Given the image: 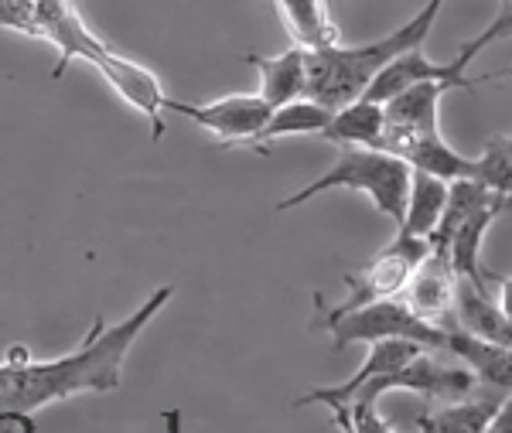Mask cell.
I'll use <instances>...</instances> for the list:
<instances>
[{"label":"cell","mask_w":512,"mask_h":433,"mask_svg":"<svg viewBox=\"0 0 512 433\" xmlns=\"http://www.w3.org/2000/svg\"><path fill=\"white\" fill-rule=\"evenodd\" d=\"M444 355L458 358V365H465L475 376L478 386H489L495 393H512V348L489 345V341H478L465 335L461 328H448V348Z\"/></svg>","instance_id":"cell-13"},{"label":"cell","mask_w":512,"mask_h":433,"mask_svg":"<svg viewBox=\"0 0 512 433\" xmlns=\"http://www.w3.org/2000/svg\"><path fill=\"white\" fill-rule=\"evenodd\" d=\"M502 399L495 396H472L461 403H441L434 410H424L417 420L420 433H485L489 420L499 410Z\"/></svg>","instance_id":"cell-18"},{"label":"cell","mask_w":512,"mask_h":433,"mask_svg":"<svg viewBox=\"0 0 512 433\" xmlns=\"http://www.w3.org/2000/svg\"><path fill=\"white\" fill-rule=\"evenodd\" d=\"M0 433H35L31 413H0Z\"/></svg>","instance_id":"cell-24"},{"label":"cell","mask_w":512,"mask_h":433,"mask_svg":"<svg viewBox=\"0 0 512 433\" xmlns=\"http://www.w3.org/2000/svg\"><path fill=\"white\" fill-rule=\"evenodd\" d=\"M485 433H512V393L499 403V410H495Z\"/></svg>","instance_id":"cell-25"},{"label":"cell","mask_w":512,"mask_h":433,"mask_svg":"<svg viewBox=\"0 0 512 433\" xmlns=\"http://www.w3.org/2000/svg\"><path fill=\"white\" fill-rule=\"evenodd\" d=\"M76 58L93 65L99 76L110 82V86L117 89L137 113H144V120L151 123V130H154V140L164 137V103H168V96H164L161 79L154 76L151 69H144V65L117 55L103 38H96L93 31L82 35Z\"/></svg>","instance_id":"cell-7"},{"label":"cell","mask_w":512,"mask_h":433,"mask_svg":"<svg viewBox=\"0 0 512 433\" xmlns=\"http://www.w3.org/2000/svg\"><path fill=\"white\" fill-rule=\"evenodd\" d=\"M509 205H512V198L492 195L489 202L478 205L475 212L454 229V236L448 243V260L454 266V273H458V280L482 290V294H489V273L482 270V243H485V236H489V229L495 226V219H499Z\"/></svg>","instance_id":"cell-11"},{"label":"cell","mask_w":512,"mask_h":433,"mask_svg":"<svg viewBox=\"0 0 512 433\" xmlns=\"http://www.w3.org/2000/svg\"><path fill=\"white\" fill-rule=\"evenodd\" d=\"M164 113H178V116H185V120L198 123V127H205L209 133H216L219 147H246V151H253L256 137L263 133L274 110L256 93H236V96L212 99V103H202V106L181 103V99L168 96Z\"/></svg>","instance_id":"cell-8"},{"label":"cell","mask_w":512,"mask_h":433,"mask_svg":"<svg viewBox=\"0 0 512 433\" xmlns=\"http://www.w3.org/2000/svg\"><path fill=\"white\" fill-rule=\"evenodd\" d=\"M171 297H175V287H158L120 324H106L103 318H96L76 352L52 358V362L31 358L28 365H18V369L0 362V413H35L41 406L62 403L72 396L120 389L123 362H127L130 348Z\"/></svg>","instance_id":"cell-1"},{"label":"cell","mask_w":512,"mask_h":433,"mask_svg":"<svg viewBox=\"0 0 512 433\" xmlns=\"http://www.w3.org/2000/svg\"><path fill=\"white\" fill-rule=\"evenodd\" d=\"M335 147H362V151H379L383 140V106L369 103V99H355V103L332 110L328 127L318 133Z\"/></svg>","instance_id":"cell-16"},{"label":"cell","mask_w":512,"mask_h":433,"mask_svg":"<svg viewBox=\"0 0 512 433\" xmlns=\"http://www.w3.org/2000/svg\"><path fill=\"white\" fill-rule=\"evenodd\" d=\"M287 35L301 52H321V48L342 45V31L328 11V0H274Z\"/></svg>","instance_id":"cell-15"},{"label":"cell","mask_w":512,"mask_h":433,"mask_svg":"<svg viewBox=\"0 0 512 433\" xmlns=\"http://www.w3.org/2000/svg\"><path fill=\"white\" fill-rule=\"evenodd\" d=\"M400 161L407 164L410 171L431 174V178L444 181V185H451V181L475 178V157H465V154L454 151L448 140H444V133H437V137H424V140H417V144H410L407 151H403Z\"/></svg>","instance_id":"cell-17"},{"label":"cell","mask_w":512,"mask_h":433,"mask_svg":"<svg viewBox=\"0 0 512 433\" xmlns=\"http://www.w3.org/2000/svg\"><path fill=\"white\" fill-rule=\"evenodd\" d=\"M161 420L168 423V433H181V410H164Z\"/></svg>","instance_id":"cell-27"},{"label":"cell","mask_w":512,"mask_h":433,"mask_svg":"<svg viewBox=\"0 0 512 433\" xmlns=\"http://www.w3.org/2000/svg\"><path fill=\"white\" fill-rule=\"evenodd\" d=\"M420 352H424V348L414 345V341H403V338L373 341V345H369L366 362H362V369L355 372L352 379L338 382V386H318V389H311V393L297 396L294 406H328L332 413H342L345 406H349V399L359 393V389L366 386V382H373L379 376H390V372L403 369V365L414 362Z\"/></svg>","instance_id":"cell-10"},{"label":"cell","mask_w":512,"mask_h":433,"mask_svg":"<svg viewBox=\"0 0 512 433\" xmlns=\"http://www.w3.org/2000/svg\"><path fill=\"white\" fill-rule=\"evenodd\" d=\"M495 307H499L502 318L512 324V277L499 280V301H495Z\"/></svg>","instance_id":"cell-26"},{"label":"cell","mask_w":512,"mask_h":433,"mask_svg":"<svg viewBox=\"0 0 512 433\" xmlns=\"http://www.w3.org/2000/svg\"><path fill=\"white\" fill-rule=\"evenodd\" d=\"M386 393H417L434 403H461V399H472L478 393V382L465 365L444 362L434 352H420L414 362H407L403 369L390 372V376H379L359 389L352 403H379Z\"/></svg>","instance_id":"cell-6"},{"label":"cell","mask_w":512,"mask_h":433,"mask_svg":"<svg viewBox=\"0 0 512 433\" xmlns=\"http://www.w3.org/2000/svg\"><path fill=\"white\" fill-rule=\"evenodd\" d=\"M304 55L301 48H287L280 55H243L246 65H253L260 72V96L270 110H280V106L294 103V99H304Z\"/></svg>","instance_id":"cell-14"},{"label":"cell","mask_w":512,"mask_h":433,"mask_svg":"<svg viewBox=\"0 0 512 433\" xmlns=\"http://www.w3.org/2000/svg\"><path fill=\"white\" fill-rule=\"evenodd\" d=\"M458 273L448 260V253H427V260L417 266L410 283L403 287L400 301L417 318L437 324L454 311V294H458Z\"/></svg>","instance_id":"cell-12"},{"label":"cell","mask_w":512,"mask_h":433,"mask_svg":"<svg viewBox=\"0 0 512 433\" xmlns=\"http://www.w3.org/2000/svg\"><path fill=\"white\" fill-rule=\"evenodd\" d=\"M332 120V110L318 106L315 99H294V103L280 106V110L270 113L267 127L256 137V154H270V144L280 137H297V133H321Z\"/></svg>","instance_id":"cell-20"},{"label":"cell","mask_w":512,"mask_h":433,"mask_svg":"<svg viewBox=\"0 0 512 433\" xmlns=\"http://www.w3.org/2000/svg\"><path fill=\"white\" fill-rule=\"evenodd\" d=\"M475 181H482L495 195L512 198V130L495 133L482 157H475Z\"/></svg>","instance_id":"cell-21"},{"label":"cell","mask_w":512,"mask_h":433,"mask_svg":"<svg viewBox=\"0 0 512 433\" xmlns=\"http://www.w3.org/2000/svg\"><path fill=\"white\" fill-rule=\"evenodd\" d=\"M448 205V185L431 178V174H410V191H407V212L403 222L396 226V232L414 239H427L434 232V226L441 222V212Z\"/></svg>","instance_id":"cell-19"},{"label":"cell","mask_w":512,"mask_h":433,"mask_svg":"<svg viewBox=\"0 0 512 433\" xmlns=\"http://www.w3.org/2000/svg\"><path fill=\"white\" fill-rule=\"evenodd\" d=\"M431 246L427 239H414V236H403L396 232V239L386 249H379L369 263H362L359 273H345V287H349V301L338 304V307H328L325 297L315 294V307L318 314H349L355 307H366V304H376V301H396L403 294V287L414 277V270L420 263L427 260Z\"/></svg>","instance_id":"cell-5"},{"label":"cell","mask_w":512,"mask_h":433,"mask_svg":"<svg viewBox=\"0 0 512 433\" xmlns=\"http://www.w3.org/2000/svg\"><path fill=\"white\" fill-rule=\"evenodd\" d=\"M410 171L400 157L386 154V151H362V147H342L338 151V161L328 168L321 178H315L311 185H304L294 195L280 198L277 212H291V208L311 202V198L325 195V191L335 188H349V191H362V195L373 198V205L386 219H393L396 226L403 222V212H407V191H410Z\"/></svg>","instance_id":"cell-3"},{"label":"cell","mask_w":512,"mask_h":433,"mask_svg":"<svg viewBox=\"0 0 512 433\" xmlns=\"http://www.w3.org/2000/svg\"><path fill=\"white\" fill-rule=\"evenodd\" d=\"M35 4L38 0H0V28L35 38Z\"/></svg>","instance_id":"cell-22"},{"label":"cell","mask_w":512,"mask_h":433,"mask_svg":"<svg viewBox=\"0 0 512 433\" xmlns=\"http://www.w3.org/2000/svg\"><path fill=\"white\" fill-rule=\"evenodd\" d=\"M444 93H451L441 82H417V86L403 89L393 99L383 103V140H379V151L403 157L410 144L424 137H437L441 133V110Z\"/></svg>","instance_id":"cell-9"},{"label":"cell","mask_w":512,"mask_h":433,"mask_svg":"<svg viewBox=\"0 0 512 433\" xmlns=\"http://www.w3.org/2000/svg\"><path fill=\"white\" fill-rule=\"evenodd\" d=\"M502 38H512V0H502V11L495 14V21L482 31V35H475L472 41H465V45L478 55L485 45H492V41H502Z\"/></svg>","instance_id":"cell-23"},{"label":"cell","mask_w":512,"mask_h":433,"mask_svg":"<svg viewBox=\"0 0 512 433\" xmlns=\"http://www.w3.org/2000/svg\"><path fill=\"white\" fill-rule=\"evenodd\" d=\"M441 7L444 0H427L417 11V18H410L393 35L369 41L362 48L332 45V48H321V52H308L304 55V72H308V79H304V99H315L325 110H342V106L362 99L369 82L379 76V69H386L403 52L424 48Z\"/></svg>","instance_id":"cell-2"},{"label":"cell","mask_w":512,"mask_h":433,"mask_svg":"<svg viewBox=\"0 0 512 433\" xmlns=\"http://www.w3.org/2000/svg\"><path fill=\"white\" fill-rule=\"evenodd\" d=\"M315 328L332 331L335 341V352L349 345H373V341H386V338H403V341H414L424 352H441L448 348V328L451 324H431L424 318H417L414 311H407V304L396 297V301H376L366 307H355L349 314H318Z\"/></svg>","instance_id":"cell-4"}]
</instances>
